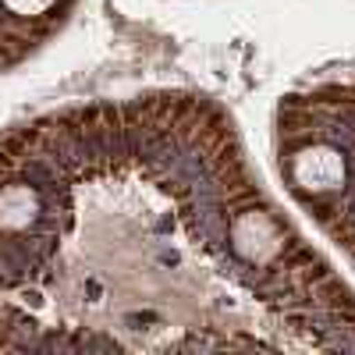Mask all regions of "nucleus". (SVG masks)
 Returning <instances> with one entry per match:
<instances>
[{"mask_svg":"<svg viewBox=\"0 0 355 355\" xmlns=\"http://www.w3.org/2000/svg\"><path fill=\"white\" fill-rule=\"evenodd\" d=\"M231 242H234V252L245 256L249 263H266L284 242L281 227L266 217V214H242L231 227Z\"/></svg>","mask_w":355,"mask_h":355,"instance_id":"obj_2","label":"nucleus"},{"mask_svg":"<svg viewBox=\"0 0 355 355\" xmlns=\"http://www.w3.org/2000/svg\"><path fill=\"white\" fill-rule=\"evenodd\" d=\"M291 178H295V185H302L309 192H331L345 182V160L331 146H309V150L295 157Z\"/></svg>","mask_w":355,"mask_h":355,"instance_id":"obj_1","label":"nucleus"},{"mask_svg":"<svg viewBox=\"0 0 355 355\" xmlns=\"http://www.w3.org/2000/svg\"><path fill=\"white\" fill-rule=\"evenodd\" d=\"M53 4H57V0H4V8L15 11V15H21V18H40V15H46Z\"/></svg>","mask_w":355,"mask_h":355,"instance_id":"obj_4","label":"nucleus"},{"mask_svg":"<svg viewBox=\"0 0 355 355\" xmlns=\"http://www.w3.org/2000/svg\"><path fill=\"white\" fill-rule=\"evenodd\" d=\"M36 192L28 185H11L0 192V227H25L36 214Z\"/></svg>","mask_w":355,"mask_h":355,"instance_id":"obj_3","label":"nucleus"}]
</instances>
